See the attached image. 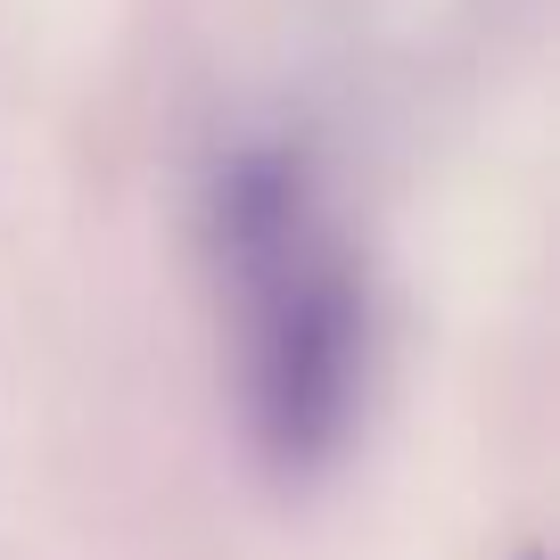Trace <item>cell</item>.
Returning a JSON list of instances; mask_svg holds the SVG:
<instances>
[{
    "label": "cell",
    "mask_w": 560,
    "mask_h": 560,
    "mask_svg": "<svg viewBox=\"0 0 560 560\" xmlns=\"http://www.w3.org/2000/svg\"><path fill=\"white\" fill-rule=\"evenodd\" d=\"M527 560H544V552H527Z\"/></svg>",
    "instance_id": "cell-2"
},
{
    "label": "cell",
    "mask_w": 560,
    "mask_h": 560,
    "mask_svg": "<svg viewBox=\"0 0 560 560\" xmlns=\"http://www.w3.org/2000/svg\"><path fill=\"white\" fill-rule=\"evenodd\" d=\"M207 256L240 338V412L280 478H314L354 438L371 380L363 264L322 207L314 158L240 140L207 174Z\"/></svg>",
    "instance_id": "cell-1"
}]
</instances>
